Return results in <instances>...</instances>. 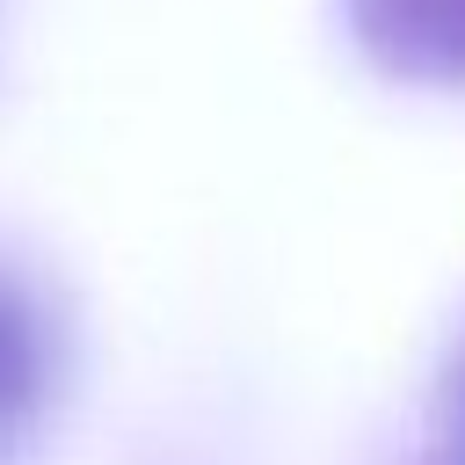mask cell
Wrapping results in <instances>:
<instances>
[{
    "label": "cell",
    "instance_id": "cell-1",
    "mask_svg": "<svg viewBox=\"0 0 465 465\" xmlns=\"http://www.w3.org/2000/svg\"><path fill=\"white\" fill-rule=\"evenodd\" d=\"M341 15L385 80L465 87V0H341Z\"/></svg>",
    "mask_w": 465,
    "mask_h": 465
},
{
    "label": "cell",
    "instance_id": "cell-2",
    "mask_svg": "<svg viewBox=\"0 0 465 465\" xmlns=\"http://www.w3.org/2000/svg\"><path fill=\"white\" fill-rule=\"evenodd\" d=\"M51 378H58V334L44 298L0 269V465L29 443V429L51 407Z\"/></svg>",
    "mask_w": 465,
    "mask_h": 465
},
{
    "label": "cell",
    "instance_id": "cell-3",
    "mask_svg": "<svg viewBox=\"0 0 465 465\" xmlns=\"http://www.w3.org/2000/svg\"><path fill=\"white\" fill-rule=\"evenodd\" d=\"M436 465H465V356L450 371V392H443V429H436Z\"/></svg>",
    "mask_w": 465,
    "mask_h": 465
}]
</instances>
